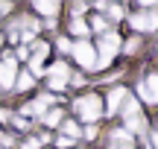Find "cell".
I'll return each instance as SVG.
<instances>
[{"label":"cell","mask_w":158,"mask_h":149,"mask_svg":"<svg viewBox=\"0 0 158 149\" xmlns=\"http://www.w3.org/2000/svg\"><path fill=\"white\" fill-rule=\"evenodd\" d=\"M143 88H147V103H158V73H149Z\"/></svg>","instance_id":"9"},{"label":"cell","mask_w":158,"mask_h":149,"mask_svg":"<svg viewBox=\"0 0 158 149\" xmlns=\"http://www.w3.org/2000/svg\"><path fill=\"white\" fill-rule=\"evenodd\" d=\"M70 50H73L76 62L82 64V67H88V70H97V53H94V47H91L88 41H79V44H73Z\"/></svg>","instance_id":"4"},{"label":"cell","mask_w":158,"mask_h":149,"mask_svg":"<svg viewBox=\"0 0 158 149\" xmlns=\"http://www.w3.org/2000/svg\"><path fill=\"white\" fill-rule=\"evenodd\" d=\"M64 85H68V79H53L50 76V88L53 91H59V88H64Z\"/></svg>","instance_id":"21"},{"label":"cell","mask_w":158,"mask_h":149,"mask_svg":"<svg viewBox=\"0 0 158 149\" xmlns=\"http://www.w3.org/2000/svg\"><path fill=\"white\" fill-rule=\"evenodd\" d=\"M111 140H117V143H123V146H132V135L126 132V129H117V132L111 135ZM114 143V146H117Z\"/></svg>","instance_id":"13"},{"label":"cell","mask_w":158,"mask_h":149,"mask_svg":"<svg viewBox=\"0 0 158 149\" xmlns=\"http://www.w3.org/2000/svg\"><path fill=\"white\" fill-rule=\"evenodd\" d=\"M44 140H50V138H47V135H41V138H29V140H27V143H23L21 149H38L41 143H44Z\"/></svg>","instance_id":"18"},{"label":"cell","mask_w":158,"mask_h":149,"mask_svg":"<svg viewBox=\"0 0 158 149\" xmlns=\"http://www.w3.org/2000/svg\"><path fill=\"white\" fill-rule=\"evenodd\" d=\"M123 50H126V53H135V50H138V38H129V41H126V47H123Z\"/></svg>","instance_id":"23"},{"label":"cell","mask_w":158,"mask_h":149,"mask_svg":"<svg viewBox=\"0 0 158 149\" xmlns=\"http://www.w3.org/2000/svg\"><path fill=\"white\" fill-rule=\"evenodd\" d=\"M50 76H53V79H68V64L56 62V64L50 67Z\"/></svg>","instance_id":"14"},{"label":"cell","mask_w":158,"mask_h":149,"mask_svg":"<svg viewBox=\"0 0 158 149\" xmlns=\"http://www.w3.org/2000/svg\"><path fill=\"white\" fill-rule=\"evenodd\" d=\"M129 23L135 29H155L158 26V12H135V15H129Z\"/></svg>","instance_id":"5"},{"label":"cell","mask_w":158,"mask_h":149,"mask_svg":"<svg viewBox=\"0 0 158 149\" xmlns=\"http://www.w3.org/2000/svg\"><path fill=\"white\" fill-rule=\"evenodd\" d=\"M149 146H155V149H158V132L149 135Z\"/></svg>","instance_id":"28"},{"label":"cell","mask_w":158,"mask_h":149,"mask_svg":"<svg viewBox=\"0 0 158 149\" xmlns=\"http://www.w3.org/2000/svg\"><path fill=\"white\" fill-rule=\"evenodd\" d=\"M50 103H53V97H50V94H44V97H38L35 103L23 105V114H35V117H44V114H47V108H50Z\"/></svg>","instance_id":"7"},{"label":"cell","mask_w":158,"mask_h":149,"mask_svg":"<svg viewBox=\"0 0 158 149\" xmlns=\"http://www.w3.org/2000/svg\"><path fill=\"white\" fill-rule=\"evenodd\" d=\"M15 85L21 88V91H29V88H32V76H29V73H21V76H15Z\"/></svg>","instance_id":"16"},{"label":"cell","mask_w":158,"mask_h":149,"mask_svg":"<svg viewBox=\"0 0 158 149\" xmlns=\"http://www.w3.org/2000/svg\"><path fill=\"white\" fill-rule=\"evenodd\" d=\"M106 12H108V18H114V21L123 18V9H120V6H106Z\"/></svg>","instance_id":"20"},{"label":"cell","mask_w":158,"mask_h":149,"mask_svg":"<svg viewBox=\"0 0 158 149\" xmlns=\"http://www.w3.org/2000/svg\"><path fill=\"white\" fill-rule=\"evenodd\" d=\"M123 149H132V146H123Z\"/></svg>","instance_id":"29"},{"label":"cell","mask_w":158,"mask_h":149,"mask_svg":"<svg viewBox=\"0 0 158 149\" xmlns=\"http://www.w3.org/2000/svg\"><path fill=\"white\" fill-rule=\"evenodd\" d=\"M15 85V56L6 53L0 62V88H12Z\"/></svg>","instance_id":"6"},{"label":"cell","mask_w":158,"mask_h":149,"mask_svg":"<svg viewBox=\"0 0 158 149\" xmlns=\"http://www.w3.org/2000/svg\"><path fill=\"white\" fill-rule=\"evenodd\" d=\"M12 143V138H9V135H3V132H0V146H9Z\"/></svg>","instance_id":"27"},{"label":"cell","mask_w":158,"mask_h":149,"mask_svg":"<svg viewBox=\"0 0 158 149\" xmlns=\"http://www.w3.org/2000/svg\"><path fill=\"white\" fill-rule=\"evenodd\" d=\"M123 120H126V132H129V135L147 129V123H143V117H141V105H138L135 97H126L123 99Z\"/></svg>","instance_id":"2"},{"label":"cell","mask_w":158,"mask_h":149,"mask_svg":"<svg viewBox=\"0 0 158 149\" xmlns=\"http://www.w3.org/2000/svg\"><path fill=\"white\" fill-rule=\"evenodd\" d=\"M50 53V44H44V41H35V53L29 56V62H35V64H41V58Z\"/></svg>","instance_id":"11"},{"label":"cell","mask_w":158,"mask_h":149,"mask_svg":"<svg viewBox=\"0 0 158 149\" xmlns=\"http://www.w3.org/2000/svg\"><path fill=\"white\" fill-rule=\"evenodd\" d=\"M76 114L82 117L85 123H97L102 117V99L97 97V94H85V97H79L76 99Z\"/></svg>","instance_id":"1"},{"label":"cell","mask_w":158,"mask_h":149,"mask_svg":"<svg viewBox=\"0 0 158 149\" xmlns=\"http://www.w3.org/2000/svg\"><path fill=\"white\" fill-rule=\"evenodd\" d=\"M100 58H97V67H106L108 62L114 58V53H117V47H120V38L114 32H102V38H100Z\"/></svg>","instance_id":"3"},{"label":"cell","mask_w":158,"mask_h":149,"mask_svg":"<svg viewBox=\"0 0 158 149\" xmlns=\"http://www.w3.org/2000/svg\"><path fill=\"white\" fill-rule=\"evenodd\" d=\"M62 120H64L62 111H47V114H44V126H59Z\"/></svg>","instance_id":"15"},{"label":"cell","mask_w":158,"mask_h":149,"mask_svg":"<svg viewBox=\"0 0 158 149\" xmlns=\"http://www.w3.org/2000/svg\"><path fill=\"white\" fill-rule=\"evenodd\" d=\"M70 143H73V140H70V138H59V140H56V146H62V149H68Z\"/></svg>","instance_id":"25"},{"label":"cell","mask_w":158,"mask_h":149,"mask_svg":"<svg viewBox=\"0 0 158 149\" xmlns=\"http://www.w3.org/2000/svg\"><path fill=\"white\" fill-rule=\"evenodd\" d=\"M70 32L82 35V41H85V35H88V23H85L82 18H73V21H70Z\"/></svg>","instance_id":"12"},{"label":"cell","mask_w":158,"mask_h":149,"mask_svg":"<svg viewBox=\"0 0 158 149\" xmlns=\"http://www.w3.org/2000/svg\"><path fill=\"white\" fill-rule=\"evenodd\" d=\"M85 138L94 140V138H97V129H94V126H88V129H85Z\"/></svg>","instance_id":"26"},{"label":"cell","mask_w":158,"mask_h":149,"mask_svg":"<svg viewBox=\"0 0 158 149\" xmlns=\"http://www.w3.org/2000/svg\"><path fill=\"white\" fill-rule=\"evenodd\" d=\"M35 12H41V15L53 18L59 12V3H53V0H35Z\"/></svg>","instance_id":"10"},{"label":"cell","mask_w":158,"mask_h":149,"mask_svg":"<svg viewBox=\"0 0 158 149\" xmlns=\"http://www.w3.org/2000/svg\"><path fill=\"white\" fill-rule=\"evenodd\" d=\"M88 29H97V32H106V21H102L100 15H94V18H91V26H88Z\"/></svg>","instance_id":"19"},{"label":"cell","mask_w":158,"mask_h":149,"mask_svg":"<svg viewBox=\"0 0 158 149\" xmlns=\"http://www.w3.org/2000/svg\"><path fill=\"white\" fill-rule=\"evenodd\" d=\"M129 97V91H123V88H111L108 91V105H106V114H117V108L123 105V99Z\"/></svg>","instance_id":"8"},{"label":"cell","mask_w":158,"mask_h":149,"mask_svg":"<svg viewBox=\"0 0 158 149\" xmlns=\"http://www.w3.org/2000/svg\"><path fill=\"white\" fill-rule=\"evenodd\" d=\"M9 120H12V123H15V126H18V129H27V120H23V117H9Z\"/></svg>","instance_id":"24"},{"label":"cell","mask_w":158,"mask_h":149,"mask_svg":"<svg viewBox=\"0 0 158 149\" xmlns=\"http://www.w3.org/2000/svg\"><path fill=\"white\" fill-rule=\"evenodd\" d=\"M62 129H64V138H70V140L79 135V126H76V123H70V120H62Z\"/></svg>","instance_id":"17"},{"label":"cell","mask_w":158,"mask_h":149,"mask_svg":"<svg viewBox=\"0 0 158 149\" xmlns=\"http://www.w3.org/2000/svg\"><path fill=\"white\" fill-rule=\"evenodd\" d=\"M70 47H73V44H70L68 38H59V50H62V53H70Z\"/></svg>","instance_id":"22"}]
</instances>
